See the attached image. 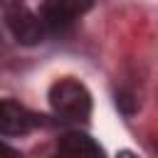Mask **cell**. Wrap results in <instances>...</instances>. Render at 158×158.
<instances>
[{"instance_id":"obj_9","label":"cell","mask_w":158,"mask_h":158,"mask_svg":"<svg viewBox=\"0 0 158 158\" xmlns=\"http://www.w3.org/2000/svg\"><path fill=\"white\" fill-rule=\"evenodd\" d=\"M0 2H7V5H10V0H0Z\"/></svg>"},{"instance_id":"obj_2","label":"cell","mask_w":158,"mask_h":158,"mask_svg":"<svg viewBox=\"0 0 158 158\" xmlns=\"http://www.w3.org/2000/svg\"><path fill=\"white\" fill-rule=\"evenodd\" d=\"M5 22L12 32V37L20 42V44H40L44 37H47V30L40 20V15L35 10H30L27 5L22 2H10L7 10H5Z\"/></svg>"},{"instance_id":"obj_4","label":"cell","mask_w":158,"mask_h":158,"mask_svg":"<svg viewBox=\"0 0 158 158\" xmlns=\"http://www.w3.org/2000/svg\"><path fill=\"white\" fill-rule=\"evenodd\" d=\"M37 123L40 118L30 109H25L22 104L12 99H0V133L2 136H25Z\"/></svg>"},{"instance_id":"obj_5","label":"cell","mask_w":158,"mask_h":158,"mask_svg":"<svg viewBox=\"0 0 158 158\" xmlns=\"http://www.w3.org/2000/svg\"><path fill=\"white\" fill-rule=\"evenodd\" d=\"M59 153L67 158H104V148L86 133L72 131L64 133L59 141Z\"/></svg>"},{"instance_id":"obj_1","label":"cell","mask_w":158,"mask_h":158,"mask_svg":"<svg viewBox=\"0 0 158 158\" xmlns=\"http://www.w3.org/2000/svg\"><path fill=\"white\" fill-rule=\"evenodd\" d=\"M49 106L64 121H84L91 114V94L81 81L64 77L49 86Z\"/></svg>"},{"instance_id":"obj_3","label":"cell","mask_w":158,"mask_h":158,"mask_svg":"<svg viewBox=\"0 0 158 158\" xmlns=\"http://www.w3.org/2000/svg\"><path fill=\"white\" fill-rule=\"evenodd\" d=\"M89 7H91V0H44L37 15L49 35L74 25V20H79Z\"/></svg>"},{"instance_id":"obj_8","label":"cell","mask_w":158,"mask_h":158,"mask_svg":"<svg viewBox=\"0 0 158 158\" xmlns=\"http://www.w3.org/2000/svg\"><path fill=\"white\" fill-rule=\"evenodd\" d=\"M52 158H67V156H62V153H57V156H52Z\"/></svg>"},{"instance_id":"obj_7","label":"cell","mask_w":158,"mask_h":158,"mask_svg":"<svg viewBox=\"0 0 158 158\" xmlns=\"http://www.w3.org/2000/svg\"><path fill=\"white\" fill-rule=\"evenodd\" d=\"M118 158H136V156H133V153H131V151H123V153H121V156H118Z\"/></svg>"},{"instance_id":"obj_6","label":"cell","mask_w":158,"mask_h":158,"mask_svg":"<svg viewBox=\"0 0 158 158\" xmlns=\"http://www.w3.org/2000/svg\"><path fill=\"white\" fill-rule=\"evenodd\" d=\"M0 158H22V153H20L17 148H12L10 143L0 141Z\"/></svg>"}]
</instances>
